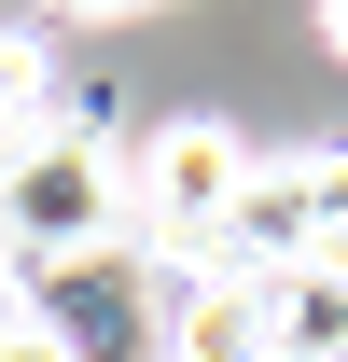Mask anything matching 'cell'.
Here are the masks:
<instances>
[{"label":"cell","mask_w":348,"mask_h":362,"mask_svg":"<svg viewBox=\"0 0 348 362\" xmlns=\"http://www.w3.org/2000/svg\"><path fill=\"white\" fill-rule=\"evenodd\" d=\"M237 181H251V139L209 126V112H181V126L139 139V209L168 237H223V209H237Z\"/></svg>","instance_id":"obj_2"},{"label":"cell","mask_w":348,"mask_h":362,"mask_svg":"<svg viewBox=\"0 0 348 362\" xmlns=\"http://www.w3.org/2000/svg\"><path fill=\"white\" fill-rule=\"evenodd\" d=\"M0 362H84V334L42 320V307H14V320H0Z\"/></svg>","instance_id":"obj_6"},{"label":"cell","mask_w":348,"mask_h":362,"mask_svg":"<svg viewBox=\"0 0 348 362\" xmlns=\"http://www.w3.org/2000/svg\"><path fill=\"white\" fill-rule=\"evenodd\" d=\"M251 334H265V362H348V265L306 251V265L251 279Z\"/></svg>","instance_id":"obj_3"},{"label":"cell","mask_w":348,"mask_h":362,"mask_svg":"<svg viewBox=\"0 0 348 362\" xmlns=\"http://www.w3.org/2000/svg\"><path fill=\"white\" fill-rule=\"evenodd\" d=\"M112 223H126V181H112V153H98V139L28 126L14 153H0V237H14V251L84 265V251H112Z\"/></svg>","instance_id":"obj_1"},{"label":"cell","mask_w":348,"mask_h":362,"mask_svg":"<svg viewBox=\"0 0 348 362\" xmlns=\"http://www.w3.org/2000/svg\"><path fill=\"white\" fill-rule=\"evenodd\" d=\"M28 126H42V56H28V42H0V153H14Z\"/></svg>","instance_id":"obj_5"},{"label":"cell","mask_w":348,"mask_h":362,"mask_svg":"<svg viewBox=\"0 0 348 362\" xmlns=\"http://www.w3.org/2000/svg\"><path fill=\"white\" fill-rule=\"evenodd\" d=\"M320 42H335V56H348V0H320Z\"/></svg>","instance_id":"obj_8"},{"label":"cell","mask_w":348,"mask_h":362,"mask_svg":"<svg viewBox=\"0 0 348 362\" xmlns=\"http://www.w3.org/2000/svg\"><path fill=\"white\" fill-rule=\"evenodd\" d=\"M56 14H153V0H56Z\"/></svg>","instance_id":"obj_7"},{"label":"cell","mask_w":348,"mask_h":362,"mask_svg":"<svg viewBox=\"0 0 348 362\" xmlns=\"http://www.w3.org/2000/svg\"><path fill=\"white\" fill-rule=\"evenodd\" d=\"M223 237H237L265 279L306 265V168H251V181H237V209H223Z\"/></svg>","instance_id":"obj_4"}]
</instances>
